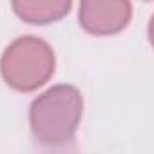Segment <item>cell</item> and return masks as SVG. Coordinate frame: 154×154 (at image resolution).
Wrapping results in <instances>:
<instances>
[{
    "label": "cell",
    "mask_w": 154,
    "mask_h": 154,
    "mask_svg": "<svg viewBox=\"0 0 154 154\" xmlns=\"http://www.w3.org/2000/svg\"><path fill=\"white\" fill-rule=\"evenodd\" d=\"M84 112L80 91L67 85H53L29 107V125L35 140L45 147H60L72 141Z\"/></svg>",
    "instance_id": "obj_1"
},
{
    "label": "cell",
    "mask_w": 154,
    "mask_h": 154,
    "mask_svg": "<svg viewBox=\"0 0 154 154\" xmlns=\"http://www.w3.org/2000/svg\"><path fill=\"white\" fill-rule=\"evenodd\" d=\"M53 47L36 36H20L11 42L0 58V74L4 82L20 93L42 87L54 72Z\"/></svg>",
    "instance_id": "obj_2"
},
{
    "label": "cell",
    "mask_w": 154,
    "mask_h": 154,
    "mask_svg": "<svg viewBox=\"0 0 154 154\" xmlns=\"http://www.w3.org/2000/svg\"><path fill=\"white\" fill-rule=\"evenodd\" d=\"M131 17V0H80V26L94 36H109L123 31Z\"/></svg>",
    "instance_id": "obj_3"
},
{
    "label": "cell",
    "mask_w": 154,
    "mask_h": 154,
    "mask_svg": "<svg viewBox=\"0 0 154 154\" xmlns=\"http://www.w3.org/2000/svg\"><path fill=\"white\" fill-rule=\"evenodd\" d=\"M72 0H11L15 15L31 26H47L71 11Z\"/></svg>",
    "instance_id": "obj_4"
}]
</instances>
